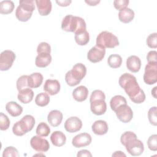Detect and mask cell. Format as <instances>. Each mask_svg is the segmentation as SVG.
I'll use <instances>...</instances> for the list:
<instances>
[{
	"label": "cell",
	"mask_w": 157,
	"mask_h": 157,
	"mask_svg": "<svg viewBox=\"0 0 157 157\" xmlns=\"http://www.w3.org/2000/svg\"><path fill=\"white\" fill-rule=\"evenodd\" d=\"M118 83L133 102L140 104L145 101L144 91L140 88L136 78L133 75L129 73L123 74L119 78Z\"/></svg>",
	"instance_id": "obj_1"
},
{
	"label": "cell",
	"mask_w": 157,
	"mask_h": 157,
	"mask_svg": "<svg viewBox=\"0 0 157 157\" xmlns=\"http://www.w3.org/2000/svg\"><path fill=\"white\" fill-rule=\"evenodd\" d=\"M61 28L63 31L74 33L75 34L86 31V25L83 18L80 17L67 15L63 19Z\"/></svg>",
	"instance_id": "obj_2"
},
{
	"label": "cell",
	"mask_w": 157,
	"mask_h": 157,
	"mask_svg": "<svg viewBox=\"0 0 157 157\" xmlns=\"http://www.w3.org/2000/svg\"><path fill=\"white\" fill-rule=\"evenodd\" d=\"M86 67L82 63H77L71 71L67 72L65 75L66 83L70 86H74L80 83L81 80L85 77Z\"/></svg>",
	"instance_id": "obj_3"
},
{
	"label": "cell",
	"mask_w": 157,
	"mask_h": 157,
	"mask_svg": "<svg viewBox=\"0 0 157 157\" xmlns=\"http://www.w3.org/2000/svg\"><path fill=\"white\" fill-rule=\"evenodd\" d=\"M35 125V119L31 115H26L16 122L12 127L13 133L17 136H22L31 131Z\"/></svg>",
	"instance_id": "obj_4"
},
{
	"label": "cell",
	"mask_w": 157,
	"mask_h": 157,
	"mask_svg": "<svg viewBox=\"0 0 157 157\" xmlns=\"http://www.w3.org/2000/svg\"><path fill=\"white\" fill-rule=\"evenodd\" d=\"M119 45L118 37L113 33L104 31L100 33L96 37V45L103 48H113Z\"/></svg>",
	"instance_id": "obj_5"
},
{
	"label": "cell",
	"mask_w": 157,
	"mask_h": 157,
	"mask_svg": "<svg viewBox=\"0 0 157 157\" xmlns=\"http://www.w3.org/2000/svg\"><path fill=\"white\" fill-rule=\"evenodd\" d=\"M127 151L132 156H139L144 150V144L140 140L137 139L136 137H133L129 139L124 144Z\"/></svg>",
	"instance_id": "obj_6"
},
{
	"label": "cell",
	"mask_w": 157,
	"mask_h": 157,
	"mask_svg": "<svg viewBox=\"0 0 157 157\" xmlns=\"http://www.w3.org/2000/svg\"><path fill=\"white\" fill-rule=\"evenodd\" d=\"M15 59V54L9 50H4L0 55V70L5 71L9 70Z\"/></svg>",
	"instance_id": "obj_7"
},
{
	"label": "cell",
	"mask_w": 157,
	"mask_h": 157,
	"mask_svg": "<svg viewBox=\"0 0 157 157\" xmlns=\"http://www.w3.org/2000/svg\"><path fill=\"white\" fill-rule=\"evenodd\" d=\"M118 119L124 123H129L133 117V112L127 104L121 105L115 111Z\"/></svg>",
	"instance_id": "obj_8"
},
{
	"label": "cell",
	"mask_w": 157,
	"mask_h": 157,
	"mask_svg": "<svg viewBox=\"0 0 157 157\" xmlns=\"http://www.w3.org/2000/svg\"><path fill=\"white\" fill-rule=\"evenodd\" d=\"M143 78L147 85H153L157 82V64L148 63L145 66Z\"/></svg>",
	"instance_id": "obj_9"
},
{
	"label": "cell",
	"mask_w": 157,
	"mask_h": 157,
	"mask_svg": "<svg viewBox=\"0 0 157 157\" xmlns=\"http://www.w3.org/2000/svg\"><path fill=\"white\" fill-rule=\"evenodd\" d=\"M30 145L33 149L40 153L47 152L50 148V144L47 140L39 136H34L30 140Z\"/></svg>",
	"instance_id": "obj_10"
},
{
	"label": "cell",
	"mask_w": 157,
	"mask_h": 157,
	"mask_svg": "<svg viewBox=\"0 0 157 157\" xmlns=\"http://www.w3.org/2000/svg\"><path fill=\"white\" fill-rule=\"evenodd\" d=\"M105 55V48L100 47L98 45H95L88 51L87 54V58L90 62L96 63L101 61L104 58Z\"/></svg>",
	"instance_id": "obj_11"
},
{
	"label": "cell",
	"mask_w": 157,
	"mask_h": 157,
	"mask_svg": "<svg viewBox=\"0 0 157 157\" xmlns=\"http://www.w3.org/2000/svg\"><path fill=\"white\" fill-rule=\"evenodd\" d=\"M92 141L91 136L86 132L80 133L76 135L72 140V144L75 148H80L88 146Z\"/></svg>",
	"instance_id": "obj_12"
},
{
	"label": "cell",
	"mask_w": 157,
	"mask_h": 157,
	"mask_svg": "<svg viewBox=\"0 0 157 157\" xmlns=\"http://www.w3.org/2000/svg\"><path fill=\"white\" fill-rule=\"evenodd\" d=\"M82 121L77 117H71L64 123V128L67 132L73 133L81 129Z\"/></svg>",
	"instance_id": "obj_13"
},
{
	"label": "cell",
	"mask_w": 157,
	"mask_h": 157,
	"mask_svg": "<svg viewBox=\"0 0 157 157\" xmlns=\"http://www.w3.org/2000/svg\"><path fill=\"white\" fill-rule=\"evenodd\" d=\"M60 83L56 79H48L44 85V90L48 94L53 96L58 94L60 90Z\"/></svg>",
	"instance_id": "obj_14"
},
{
	"label": "cell",
	"mask_w": 157,
	"mask_h": 157,
	"mask_svg": "<svg viewBox=\"0 0 157 157\" xmlns=\"http://www.w3.org/2000/svg\"><path fill=\"white\" fill-rule=\"evenodd\" d=\"M90 109L93 113L96 115H102L107 110V104L105 100L97 99L90 102Z\"/></svg>",
	"instance_id": "obj_15"
},
{
	"label": "cell",
	"mask_w": 157,
	"mask_h": 157,
	"mask_svg": "<svg viewBox=\"0 0 157 157\" xmlns=\"http://www.w3.org/2000/svg\"><path fill=\"white\" fill-rule=\"evenodd\" d=\"M38 12L41 16H47L52 10V5L50 0H36L35 1Z\"/></svg>",
	"instance_id": "obj_16"
},
{
	"label": "cell",
	"mask_w": 157,
	"mask_h": 157,
	"mask_svg": "<svg viewBox=\"0 0 157 157\" xmlns=\"http://www.w3.org/2000/svg\"><path fill=\"white\" fill-rule=\"evenodd\" d=\"M63 118V113L58 110H53L47 115V120L53 127L58 126L61 124Z\"/></svg>",
	"instance_id": "obj_17"
},
{
	"label": "cell",
	"mask_w": 157,
	"mask_h": 157,
	"mask_svg": "<svg viewBox=\"0 0 157 157\" xmlns=\"http://www.w3.org/2000/svg\"><path fill=\"white\" fill-rule=\"evenodd\" d=\"M126 67L133 73L137 72L141 67L140 59L136 55H131L126 59Z\"/></svg>",
	"instance_id": "obj_18"
},
{
	"label": "cell",
	"mask_w": 157,
	"mask_h": 157,
	"mask_svg": "<svg viewBox=\"0 0 157 157\" xmlns=\"http://www.w3.org/2000/svg\"><path fill=\"white\" fill-rule=\"evenodd\" d=\"M93 132L99 136L105 134L109 129V126L107 122L104 120H99L93 123L91 126Z\"/></svg>",
	"instance_id": "obj_19"
},
{
	"label": "cell",
	"mask_w": 157,
	"mask_h": 157,
	"mask_svg": "<svg viewBox=\"0 0 157 157\" xmlns=\"http://www.w3.org/2000/svg\"><path fill=\"white\" fill-rule=\"evenodd\" d=\"M88 95V88L83 85H80L75 88L72 91L74 99L78 102H83L86 99Z\"/></svg>",
	"instance_id": "obj_20"
},
{
	"label": "cell",
	"mask_w": 157,
	"mask_h": 157,
	"mask_svg": "<svg viewBox=\"0 0 157 157\" xmlns=\"http://www.w3.org/2000/svg\"><path fill=\"white\" fill-rule=\"evenodd\" d=\"M34 98V92L30 88H26L18 91L17 98L23 104H28Z\"/></svg>",
	"instance_id": "obj_21"
},
{
	"label": "cell",
	"mask_w": 157,
	"mask_h": 157,
	"mask_svg": "<svg viewBox=\"0 0 157 157\" xmlns=\"http://www.w3.org/2000/svg\"><path fill=\"white\" fill-rule=\"evenodd\" d=\"M43 75L39 72H34L28 75V86L30 88H37L42 83Z\"/></svg>",
	"instance_id": "obj_22"
},
{
	"label": "cell",
	"mask_w": 157,
	"mask_h": 157,
	"mask_svg": "<svg viewBox=\"0 0 157 157\" xmlns=\"http://www.w3.org/2000/svg\"><path fill=\"white\" fill-rule=\"evenodd\" d=\"M50 140L53 145L56 147H62L66 144V137L61 131H55L51 134Z\"/></svg>",
	"instance_id": "obj_23"
},
{
	"label": "cell",
	"mask_w": 157,
	"mask_h": 157,
	"mask_svg": "<svg viewBox=\"0 0 157 157\" xmlns=\"http://www.w3.org/2000/svg\"><path fill=\"white\" fill-rule=\"evenodd\" d=\"M6 110L13 117L20 115L23 112V107L15 101H10L6 105Z\"/></svg>",
	"instance_id": "obj_24"
},
{
	"label": "cell",
	"mask_w": 157,
	"mask_h": 157,
	"mask_svg": "<svg viewBox=\"0 0 157 157\" xmlns=\"http://www.w3.org/2000/svg\"><path fill=\"white\" fill-rule=\"evenodd\" d=\"M52 61L50 53H40L36 56L35 64L38 67H45L48 66Z\"/></svg>",
	"instance_id": "obj_25"
},
{
	"label": "cell",
	"mask_w": 157,
	"mask_h": 157,
	"mask_svg": "<svg viewBox=\"0 0 157 157\" xmlns=\"http://www.w3.org/2000/svg\"><path fill=\"white\" fill-rule=\"evenodd\" d=\"M134 18V12L130 8H126L118 13L119 20L123 23H128Z\"/></svg>",
	"instance_id": "obj_26"
},
{
	"label": "cell",
	"mask_w": 157,
	"mask_h": 157,
	"mask_svg": "<svg viewBox=\"0 0 157 157\" xmlns=\"http://www.w3.org/2000/svg\"><path fill=\"white\" fill-rule=\"evenodd\" d=\"M32 14L33 13L23 10L20 6L17 7L15 10V16L17 18L22 22H26L28 21L31 18Z\"/></svg>",
	"instance_id": "obj_27"
},
{
	"label": "cell",
	"mask_w": 157,
	"mask_h": 157,
	"mask_svg": "<svg viewBox=\"0 0 157 157\" xmlns=\"http://www.w3.org/2000/svg\"><path fill=\"white\" fill-rule=\"evenodd\" d=\"M127 104L126 99L124 97L121 95H116L112 98L110 101V106L112 110L115 111L119 106L123 104Z\"/></svg>",
	"instance_id": "obj_28"
},
{
	"label": "cell",
	"mask_w": 157,
	"mask_h": 157,
	"mask_svg": "<svg viewBox=\"0 0 157 157\" xmlns=\"http://www.w3.org/2000/svg\"><path fill=\"white\" fill-rule=\"evenodd\" d=\"M14 3L12 1H2L0 2V13L1 14H9L14 9Z\"/></svg>",
	"instance_id": "obj_29"
},
{
	"label": "cell",
	"mask_w": 157,
	"mask_h": 157,
	"mask_svg": "<svg viewBox=\"0 0 157 157\" xmlns=\"http://www.w3.org/2000/svg\"><path fill=\"white\" fill-rule=\"evenodd\" d=\"M76 43L79 45H85L90 41V35L88 32L86 30L83 32L75 34L74 36Z\"/></svg>",
	"instance_id": "obj_30"
},
{
	"label": "cell",
	"mask_w": 157,
	"mask_h": 157,
	"mask_svg": "<svg viewBox=\"0 0 157 157\" xmlns=\"http://www.w3.org/2000/svg\"><path fill=\"white\" fill-rule=\"evenodd\" d=\"M107 63L112 68H118L122 64V58L119 55L112 54L109 56L107 59Z\"/></svg>",
	"instance_id": "obj_31"
},
{
	"label": "cell",
	"mask_w": 157,
	"mask_h": 157,
	"mask_svg": "<svg viewBox=\"0 0 157 157\" xmlns=\"http://www.w3.org/2000/svg\"><path fill=\"white\" fill-rule=\"evenodd\" d=\"M50 97L47 93H40L36 96L35 103L39 107H45L50 102Z\"/></svg>",
	"instance_id": "obj_32"
},
{
	"label": "cell",
	"mask_w": 157,
	"mask_h": 157,
	"mask_svg": "<svg viewBox=\"0 0 157 157\" xmlns=\"http://www.w3.org/2000/svg\"><path fill=\"white\" fill-rule=\"evenodd\" d=\"M36 134L41 137H47L50 133V128L48 124L44 122L40 123L36 128Z\"/></svg>",
	"instance_id": "obj_33"
},
{
	"label": "cell",
	"mask_w": 157,
	"mask_h": 157,
	"mask_svg": "<svg viewBox=\"0 0 157 157\" xmlns=\"http://www.w3.org/2000/svg\"><path fill=\"white\" fill-rule=\"evenodd\" d=\"M19 6L25 10L33 13L35 10L34 1L33 0H21L19 1Z\"/></svg>",
	"instance_id": "obj_34"
},
{
	"label": "cell",
	"mask_w": 157,
	"mask_h": 157,
	"mask_svg": "<svg viewBox=\"0 0 157 157\" xmlns=\"http://www.w3.org/2000/svg\"><path fill=\"white\" fill-rule=\"evenodd\" d=\"M28 79V75H21L18 78L17 81V88L18 91L26 88H29Z\"/></svg>",
	"instance_id": "obj_35"
},
{
	"label": "cell",
	"mask_w": 157,
	"mask_h": 157,
	"mask_svg": "<svg viewBox=\"0 0 157 157\" xmlns=\"http://www.w3.org/2000/svg\"><path fill=\"white\" fill-rule=\"evenodd\" d=\"M3 157H18L20 155L17 149L13 147L10 146L6 147L2 153Z\"/></svg>",
	"instance_id": "obj_36"
},
{
	"label": "cell",
	"mask_w": 157,
	"mask_h": 157,
	"mask_svg": "<svg viewBox=\"0 0 157 157\" xmlns=\"http://www.w3.org/2000/svg\"><path fill=\"white\" fill-rule=\"evenodd\" d=\"M10 122L8 117L4 113H0V129L1 131L7 130L10 126Z\"/></svg>",
	"instance_id": "obj_37"
},
{
	"label": "cell",
	"mask_w": 157,
	"mask_h": 157,
	"mask_svg": "<svg viewBox=\"0 0 157 157\" xmlns=\"http://www.w3.org/2000/svg\"><path fill=\"white\" fill-rule=\"evenodd\" d=\"M156 107H151L148 112V118L149 122L153 126L157 125V118H156Z\"/></svg>",
	"instance_id": "obj_38"
},
{
	"label": "cell",
	"mask_w": 157,
	"mask_h": 157,
	"mask_svg": "<svg viewBox=\"0 0 157 157\" xmlns=\"http://www.w3.org/2000/svg\"><path fill=\"white\" fill-rule=\"evenodd\" d=\"M147 45L151 48H157V33H154L150 34L147 38L146 40Z\"/></svg>",
	"instance_id": "obj_39"
},
{
	"label": "cell",
	"mask_w": 157,
	"mask_h": 157,
	"mask_svg": "<svg viewBox=\"0 0 157 157\" xmlns=\"http://www.w3.org/2000/svg\"><path fill=\"white\" fill-rule=\"evenodd\" d=\"M147 145L148 148L151 150L156 151L157 150V135H151L147 140Z\"/></svg>",
	"instance_id": "obj_40"
},
{
	"label": "cell",
	"mask_w": 157,
	"mask_h": 157,
	"mask_svg": "<svg viewBox=\"0 0 157 157\" xmlns=\"http://www.w3.org/2000/svg\"><path fill=\"white\" fill-rule=\"evenodd\" d=\"M37 54L40 53H51V47L50 45L45 42H40L37 47Z\"/></svg>",
	"instance_id": "obj_41"
},
{
	"label": "cell",
	"mask_w": 157,
	"mask_h": 157,
	"mask_svg": "<svg viewBox=\"0 0 157 157\" xmlns=\"http://www.w3.org/2000/svg\"><path fill=\"white\" fill-rule=\"evenodd\" d=\"M97 99H105V95L104 93L100 90H95L91 93L90 99V102Z\"/></svg>",
	"instance_id": "obj_42"
},
{
	"label": "cell",
	"mask_w": 157,
	"mask_h": 157,
	"mask_svg": "<svg viewBox=\"0 0 157 157\" xmlns=\"http://www.w3.org/2000/svg\"><path fill=\"white\" fill-rule=\"evenodd\" d=\"M129 1L128 0H115L113 1L114 7L119 11L127 8Z\"/></svg>",
	"instance_id": "obj_43"
},
{
	"label": "cell",
	"mask_w": 157,
	"mask_h": 157,
	"mask_svg": "<svg viewBox=\"0 0 157 157\" xmlns=\"http://www.w3.org/2000/svg\"><path fill=\"white\" fill-rule=\"evenodd\" d=\"M137 136L136 134L132 132V131H126L124 132L123 134H121V137H120V142L121 144L124 145V144H125V142L130 138L132 137H136Z\"/></svg>",
	"instance_id": "obj_44"
},
{
	"label": "cell",
	"mask_w": 157,
	"mask_h": 157,
	"mask_svg": "<svg viewBox=\"0 0 157 157\" xmlns=\"http://www.w3.org/2000/svg\"><path fill=\"white\" fill-rule=\"evenodd\" d=\"M157 52L155 50L150 51L147 55V60L149 64H157Z\"/></svg>",
	"instance_id": "obj_45"
},
{
	"label": "cell",
	"mask_w": 157,
	"mask_h": 157,
	"mask_svg": "<svg viewBox=\"0 0 157 157\" xmlns=\"http://www.w3.org/2000/svg\"><path fill=\"white\" fill-rule=\"evenodd\" d=\"M77 157H84V156H86V157H91L92 155L90 153V151L89 150H82L79 151H78L77 154Z\"/></svg>",
	"instance_id": "obj_46"
},
{
	"label": "cell",
	"mask_w": 157,
	"mask_h": 157,
	"mask_svg": "<svg viewBox=\"0 0 157 157\" xmlns=\"http://www.w3.org/2000/svg\"><path fill=\"white\" fill-rule=\"evenodd\" d=\"M56 2L58 4V6H61V7H66L70 5V4L72 2V1L71 0H63V1H56Z\"/></svg>",
	"instance_id": "obj_47"
},
{
	"label": "cell",
	"mask_w": 157,
	"mask_h": 157,
	"mask_svg": "<svg viewBox=\"0 0 157 157\" xmlns=\"http://www.w3.org/2000/svg\"><path fill=\"white\" fill-rule=\"evenodd\" d=\"M85 2L86 4H88L89 6H95L100 2V1L99 0H93H93H88V1H85Z\"/></svg>",
	"instance_id": "obj_48"
},
{
	"label": "cell",
	"mask_w": 157,
	"mask_h": 157,
	"mask_svg": "<svg viewBox=\"0 0 157 157\" xmlns=\"http://www.w3.org/2000/svg\"><path fill=\"white\" fill-rule=\"evenodd\" d=\"M126 155L123 153L121 151H116L113 154H112V156H126Z\"/></svg>",
	"instance_id": "obj_49"
},
{
	"label": "cell",
	"mask_w": 157,
	"mask_h": 157,
	"mask_svg": "<svg viewBox=\"0 0 157 157\" xmlns=\"http://www.w3.org/2000/svg\"><path fill=\"white\" fill-rule=\"evenodd\" d=\"M156 88H157V86H155L153 88V89L151 90V95L155 98H156Z\"/></svg>",
	"instance_id": "obj_50"
}]
</instances>
